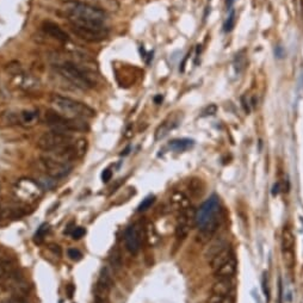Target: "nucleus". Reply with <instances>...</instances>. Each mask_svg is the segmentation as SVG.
Masks as SVG:
<instances>
[{
	"mask_svg": "<svg viewBox=\"0 0 303 303\" xmlns=\"http://www.w3.org/2000/svg\"><path fill=\"white\" fill-rule=\"evenodd\" d=\"M233 290L234 285L231 279H217L211 287V293L221 296H231Z\"/></svg>",
	"mask_w": 303,
	"mask_h": 303,
	"instance_id": "dca6fc26",
	"label": "nucleus"
},
{
	"mask_svg": "<svg viewBox=\"0 0 303 303\" xmlns=\"http://www.w3.org/2000/svg\"><path fill=\"white\" fill-rule=\"evenodd\" d=\"M44 121L54 132L70 134L72 132H87L89 124L83 118H69L59 114L56 110H47Z\"/></svg>",
	"mask_w": 303,
	"mask_h": 303,
	"instance_id": "20e7f679",
	"label": "nucleus"
},
{
	"mask_svg": "<svg viewBox=\"0 0 303 303\" xmlns=\"http://www.w3.org/2000/svg\"><path fill=\"white\" fill-rule=\"evenodd\" d=\"M42 29L47 35H49L50 37L58 39V41L62 42V43H66L68 42V35L66 34V31H64L59 27L58 24L52 23V22H46L42 25Z\"/></svg>",
	"mask_w": 303,
	"mask_h": 303,
	"instance_id": "4468645a",
	"label": "nucleus"
},
{
	"mask_svg": "<svg viewBox=\"0 0 303 303\" xmlns=\"http://www.w3.org/2000/svg\"><path fill=\"white\" fill-rule=\"evenodd\" d=\"M179 122H180L179 117L175 115L172 116V117L169 116L168 118H166V120L158 127L157 130H155V141L163 140L164 137H166L171 130H173L174 128H177V127L179 126Z\"/></svg>",
	"mask_w": 303,
	"mask_h": 303,
	"instance_id": "ddd939ff",
	"label": "nucleus"
},
{
	"mask_svg": "<svg viewBox=\"0 0 303 303\" xmlns=\"http://www.w3.org/2000/svg\"><path fill=\"white\" fill-rule=\"evenodd\" d=\"M42 164H43L44 169H46L47 174L49 177L58 179V178H64L69 172L72 171V165L70 164H66L64 161L58 160L56 158L52 157V155L46 154L41 158Z\"/></svg>",
	"mask_w": 303,
	"mask_h": 303,
	"instance_id": "1a4fd4ad",
	"label": "nucleus"
},
{
	"mask_svg": "<svg viewBox=\"0 0 303 303\" xmlns=\"http://www.w3.org/2000/svg\"><path fill=\"white\" fill-rule=\"evenodd\" d=\"M154 101L157 104H159V103H161V101H163V97H161V96H158V97H155L154 98Z\"/></svg>",
	"mask_w": 303,
	"mask_h": 303,
	"instance_id": "ea45409f",
	"label": "nucleus"
},
{
	"mask_svg": "<svg viewBox=\"0 0 303 303\" xmlns=\"http://www.w3.org/2000/svg\"><path fill=\"white\" fill-rule=\"evenodd\" d=\"M234 24H235V12L232 10L231 13H229L227 21H226L225 25H223V30H225L226 33H229V31L233 30Z\"/></svg>",
	"mask_w": 303,
	"mask_h": 303,
	"instance_id": "c85d7f7f",
	"label": "nucleus"
},
{
	"mask_svg": "<svg viewBox=\"0 0 303 303\" xmlns=\"http://www.w3.org/2000/svg\"><path fill=\"white\" fill-rule=\"evenodd\" d=\"M15 194L18 198L25 202H33L38 200L42 195V188L35 180L23 178L18 180L15 185Z\"/></svg>",
	"mask_w": 303,
	"mask_h": 303,
	"instance_id": "6e6552de",
	"label": "nucleus"
},
{
	"mask_svg": "<svg viewBox=\"0 0 303 303\" xmlns=\"http://www.w3.org/2000/svg\"><path fill=\"white\" fill-rule=\"evenodd\" d=\"M235 272H236V260L234 257H232L227 263L214 271L217 279H231Z\"/></svg>",
	"mask_w": 303,
	"mask_h": 303,
	"instance_id": "2eb2a0df",
	"label": "nucleus"
},
{
	"mask_svg": "<svg viewBox=\"0 0 303 303\" xmlns=\"http://www.w3.org/2000/svg\"><path fill=\"white\" fill-rule=\"evenodd\" d=\"M110 264L112 265L114 269H120L122 266V257L121 252L117 248L112 250L111 254H110Z\"/></svg>",
	"mask_w": 303,
	"mask_h": 303,
	"instance_id": "393cba45",
	"label": "nucleus"
},
{
	"mask_svg": "<svg viewBox=\"0 0 303 303\" xmlns=\"http://www.w3.org/2000/svg\"><path fill=\"white\" fill-rule=\"evenodd\" d=\"M208 303H234L233 296H221V295H212L208 299Z\"/></svg>",
	"mask_w": 303,
	"mask_h": 303,
	"instance_id": "a878e982",
	"label": "nucleus"
},
{
	"mask_svg": "<svg viewBox=\"0 0 303 303\" xmlns=\"http://www.w3.org/2000/svg\"><path fill=\"white\" fill-rule=\"evenodd\" d=\"M282 279H279V303H282V297H283V287H282Z\"/></svg>",
	"mask_w": 303,
	"mask_h": 303,
	"instance_id": "e433bc0d",
	"label": "nucleus"
},
{
	"mask_svg": "<svg viewBox=\"0 0 303 303\" xmlns=\"http://www.w3.org/2000/svg\"><path fill=\"white\" fill-rule=\"evenodd\" d=\"M217 111V106L215 104H210L205 107L204 110L202 111V117H206V116H212L216 114Z\"/></svg>",
	"mask_w": 303,
	"mask_h": 303,
	"instance_id": "c756f323",
	"label": "nucleus"
},
{
	"mask_svg": "<svg viewBox=\"0 0 303 303\" xmlns=\"http://www.w3.org/2000/svg\"><path fill=\"white\" fill-rule=\"evenodd\" d=\"M294 247H295V236L291 229L284 227L282 231V251L284 256V262L289 268H293L295 259H294Z\"/></svg>",
	"mask_w": 303,
	"mask_h": 303,
	"instance_id": "9b49d317",
	"label": "nucleus"
},
{
	"mask_svg": "<svg viewBox=\"0 0 303 303\" xmlns=\"http://www.w3.org/2000/svg\"><path fill=\"white\" fill-rule=\"evenodd\" d=\"M0 303H13V301L11 299H6V300H2Z\"/></svg>",
	"mask_w": 303,
	"mask_h": 303,
	"instance_id": "a19ab883",
	"label": "nucleus"
},
{
	"mask_svg": "<svg viewBox=\"0 0 303 303\" xmlns=\"http://www.w3.org/2000/svg\"><path fill=\"white\" fill-rule=\"evenodd\" d=\"M72 31L78 37L87 42H101L109 36V29L104 24L76 22L70 23Z\"/></svg>",
	"mask_w": 303,
	"mask_h": 303,
	"instance_id": "423d86ee",
	"label": "nucleus"
},
{
	"mask_svg": "<svg viewBox=\"0 0 303 303\" xmlns=\"http://www.w3.org/2000/svg\"><path fill=\"white\" fill-rule=\"evenodd\" d=\"M124 241H126V247L132 254L138 253L141 250V242H142V237H141V231L136 225L130 226L126 231L124 235Z\"/></svg>",
	"mask_w": 303,
	"mask_h": 303,
	"instance_id": "f8f14e48",
	"label": "nucleus"
},
{
	"mask_svg": "<svg viewBox=\"0 0 303 303\" xmlns=\"http://www.w3.org/2000/svg\"><path fill=\"white\" fill-rule=\"evenodd\" d=\"M194 141L189 140V138H177V140H173L169 142V148L173 149L174 152H184L186 149L191 148L194 146Z\"/></svg>",
	"mask_w": 303,
	"mask_h": 303,
	"instance_id": "aec40b11",
	"label": "nucleus"
},
{
	"mask_svg": "<svg viewBox=\"0 0 303 303\" xmlns=\"http://www.w3.org/2000/svg\"><path fill=\"white\" fill-rule=\"evenodd\" d=\"M233 256V252L229 247H226L225 250L221 251L219 254H216L212 259L209 262V265H210V268L212 270H217V269L220 268V266H222L225 263H227L229 259H231Z\"/></svg>",
	"mask_w": 303,
	"mask_h": 303,
	"instance_id": "f3484780",
	"label": "nucleus"
},
{
	"mask_svg": "<svg viewBox=\"0 0 303 303\" xmlns=\"http://www.w3.org/2000/svg\"><path fill=\"white\" fill-rule=\"evenodd\" d=\"M169 203H171V206L174 209V210H179L182 211L184 209L189 208L190 206V201L189 198L183 194V192H174L172 195L171 198H169Z\"/></svg>",
	"mask_w": 303,
	"mask_h": 303,
	"instance_id": "a211bd4d",
	"label": "nucleus"
},
{
	"mask_svg": "<svg viewBox=\"0 0 303 303\" xmlns=\"http://www.w3.org/2000/svg\"><path fill=\"white\" fill-rule=\"evenodd\" d=\"M226 247H228V245L225 240H216V241H212L210 243V246H209L205 251L204 256L206 258V260L210 262L212 258L216 256V254H219L221 251L225 250Z\"/></svg>",
	"mask_w": 303,
	"mask_h": 303,
	"instance_id": "6ab92c4d",
	"label": "nucleus"
},
{
	"mask_svg": "<svg viewBox=\"0 0 303 303\" xmlns=\"http://www.w3.org/2000/svg\"><path fill=\"white\" fill-rule=\"evenodd\" d=\"M111 177H112V172L110 171L109 168L104 169L103 173H101V180H103L104 183H107L110 179H111Z\"/></svg>",
	"mask_w": 303,
	"mask_h": 303,
	"instance_id": "473e14b6",
	"label": "nucleus"
},
{
	"mask_svg": "<svg viewBox=\"0 0 303 303\" xmlns=\"http://www.w3.org/2000/svg\"><path fill=\"white\" fill-rule=\"evenodd\" d=\"M114 280H112L111 272L107 268H104L101 270V277H99L97 284L95 288V299L96 303H110L109 302V294L111 290Z\"/></svg>",
	"mask_w": 303,
	"mask_h": 303,
	"instance_id": "9d476101",
	"label": "nucleus"
},
{
	"mask_svg": "<svg viewBox=\"0 0 303 303\" xmlns=\"http://www.w3.org/2000/svg\"><path fill=\"white\" fill-rule=\"evenodd\" d=\"M53 106L61 115L69 118H92L96 116V111L87 104L75 101V99L64 97V96L54 95L52 96Z\"/></svg>",
	"mask_w": 303,
	"mask_h": 303,
	"instance_id": "7ed1b4c3",
	"label": "nucleus"
},
{
	"mask_svg": "<svg viewBox=\"0 0 303 303\" xmlns=\"http://www.w3.org/2000/svg\"><path fill=\"white\" fill-rule=\"evenodd\" d=\"M221 222V205L217 196H211L196 210V226L201 234L211 236L219 228Z\"/></svg>",
	"mask_w": 303,
	"mask_h": 303,
	"instance_id": "f257e3e1",
	"label": "nucleus"
},
{
	"mask_svg": "<svg viewBox=\"0 0 303 303\" xmlns=\"http://www.w3.org/2000/svg\"><path fill=\"white\" fill-rule=\"evenodd\" d=\"M241 105H242L243 111H245L246 114H250V111H251L250 103H248V101H247V99H246L245 96H242V97H241Z\"/></svg>",
	"mask_w": 303,
	"mask_h": 303,
	"instance_id": "72a5a7b5",
	"label": "nucleus"
},
{
	"mask_svg": "<svg viewBox=\"0 0 303 303\" xmlns=\"http://www.w3.org/2000/svg\"><path fill=\"white\" fill-rule=\"evenodd\" d=\"M68 257L74 262H79V260L83 258V254H81L80 251L75 250V248H69L68 250Z\"/></svg>",
	"mask_w": 303,
	"mask_h": 303,
	"instance_id": "7c9ffc66",
	"label": "nucleus"
},
{
	"mask_svg": "<svg viewBox=\"0 0 303 303\" xmlns=\"http://www.w3.org/2000/svg\"><path fill=\"white\" fill-rule=\"evenodd\" d=\"M192 227H190L189 225L183 222H178L177 228H175V236H177L178 240H184L186 236H188L190 231H191Z\"/></svg>",
	"mask_w": 303,
	"mask_h": 303,
	"instance_id": "b1692460",
	"label": "nucleus"
},
{
	"mask_svg": "<svg viewBox=\"0 0 303 303\" xmlns=\"http://www.w3.org/2000/svg\"><path fill=\"white\" fill-rule=\"evenodd\" d=\"M264 276H265V274H264ZM263 290H264V294H265V296L268 297V300L270 299V293H269V289H268V282H266L265 277H264V278H263Z\"/></svg>",
	"mask_w": 303,
	"mask_h": 303,
	"instance_id": "f704fd0d",
	"label": "nucleus"
},
{
	"mask_svg": "<svg viewBox=\"0 0 303 303\" xmlns=\"http://www.w3.org/2000/svg\"><path fill=\"white\" fill-rule=\"evenodd\" d=\"M234 1H235V0H227V1H226V5H227V7L231 8L232 5L234 4Z\"/></svg>",
	"mask_w": 303,
	"mask_h": 303,
	"instance_id": "58836bf2",
	"label": "nucleus"
},
{
	"mask_svg": "<svg viewBox=\"0 0 303 303\" xmlns=\"http://www.w3.org/2000/svg\"><path fill=\"white\" fill-rule=\"evenodd\" d=\"M66 15L68 17L69 23L85 22V23H99L104 24L106 19V13L101 8L84 2L72 1L66 4Z\"/></svg>",
	"mask_w": 303,
	"mask_h": 303,
	"instance_id": "f03ea898",
	"label": "nucleus"
},
{
	"mask_svg": "<svg viewBox=\"0 0 303 303\" xmlns=\"http://www.w3.org/2000/svg\"><path fill=\"white\" fill-rule=\"evenodd\" d=\"M234 69L236 73H242L247 66V58H246V50H241L235 55L234 58Z\"/></svg>",
	"mask_w": 303,
	"mask_h": 303,
	"instance_id": "412c9836",
	"label": "nucleus"
},
{
	"mask_svg": "<svg viewBox=\"0 0 303 303\" xmlns=\"http://www.w3.org/2000/svg\"><path fill=\"white\" fill-rule=\"evenodd\" d=\"M279 192V184H276V185L273 186V191H272V194L273 195H277Z\"/></svg>",
	"mask_w": 303,
	"mask_h": 303,
	"instance_id": "4c0bfd02",
	"label": "nucleus"
},
{
	"mask_svg": "<svg viewBox=\"0 0 303 303\" xmlns=\"http://www.w3.org/2000/svg\"><path fill=\"white\" fill-rule=\"evenodd\" d=\"M146 237H147V241L151 246L157 245L158 242H159L160 236L159 234H158L157 229L154 228V226L152 225V223H149L148 226L146 227Z\"/></svg>",
	"mask_w": 303,
	"mask_h": 303,
	"instance_id": "4be33fe9",
	"label": "nucleus"
},
{
	"mask_svg": "<svg viewBox=\"0 0 303 303\" xmlns=\"http://www.w3.org/2000/svg\"><path fill=\"white\" fill-rule=\"evenodd\" d=\"M155 202V197L154 196H148L146 197L144 200L141 202V204L138 205L137 211H146L147 209H149L152 206L153 203Z\"/></svg>",
	"mask_w": 303,
	"mask_h": 303,
	"instance_id": "cd10ccee",
	"label": "nucleus"
},
{
	"mask_svg": "<svg viewBox=\"0 0 303 303\" xmlns=\"http://www.w3.org/2000/svg\"><path fill=\"white\" fill-rule=\"evenodd\" d=\"M56 72L64 76L65 79L73 84L74 86L81 90H89L95 86L92 76L89 74L84 68L76 66L73 62H62L55 66Z\"/></svg>",
	"mask_w": 303,
	"mask_h": 303,
	"instance_id": "39448f33",
	"label": "nucleus"
},
{
	"mask_svg": "<svg viewBox=\"0 0 303 303\" xmlns=\"http://www.w3.org/2000/svg\"><path fill=\"white\" fill-rule=\"evenodd\" d=\"M74 142L72 135L65 134V133L59 132H48L44 133L37 141V147L46 153L58 151V149L64 148V147L69 146Z\"/></svg>",
	"mask_w": 303,
	"mask_h": 303,
	"instance_id": "0eeeda50",
	"label": "nucleus"
},
{
	"mask_svg": "<svg viewBox=\"0 0 303 303\" xmlns=\"http://www.w3.org/2000/svg\"><path fill=\"white\" fill-rule=\"evenodd\" d=\"M274 55H276L278 59H282L283 55H284V53H283V48L279 46L276 47V49H274Z\"/></svg>",
	"mask_w": 303,
	"mask_h": 303,
	"instance_id": "c9c22d12",
	"label": "nucleus"
},
{
	"mask_svg": "<svg viewBox=\"0 0 303 303\" xmlns=\"http://www.w3.org/2000/svg\"><path fill=\"white\" fill-rule=\"evenodd\" d=\"M85 234H86V231H85L83 227H76L74 228V231H73L72 237L73 239L78 240V239H80V237H83Z\"/></svg>",
	"mask_w": 303,
	"mask_h": 303,
	"instance_id": "2f4dec72",
	"label": "nucleus"
},
{
	"mask_svg": "<svg viewBox=\"0 0 303 303\" xmlns=\"http://www.w3.org/2000/svg\"><path fill=\"white\" fill-rule=\"evenodd\" d=\"M19 114H21V124H33L37 118V112L33 110H23Z\"/></svg>",
	"mask_w": 303,
	"mask_h": 303,
	"instance_id": "5701e85b",
	"label": "nucleus"
},
{
	"mask_svg": "<svg viewBox=\"0 0 303 303\" xmlns=\"http://www.w3.org/2000/svg\"><path fill=\"white\" fill-rule=\"evenodd\" d=\"M48 231H49V226H48L47 223L42 225L41 227L37 229V232H36V234H35V242L41 243L42 241H43L44 236H46V235H47Z\"/></svg>",
	"mask_w": 303,
	"mask_h": 303,
	"instance_id": "bb28decb",
	"label": "nucleus"
}]
</instances>
